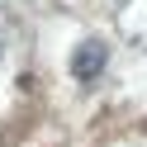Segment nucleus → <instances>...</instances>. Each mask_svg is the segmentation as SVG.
<instances>
[{
    "label": "nucleus",
    "mask_w": 147,
    "mask_h": 147,
    "mask_svg": "<svg viewBox=\"0 0 147 147\" xmlns=\"http://www.w3.org/2000/svg\"><path fill=\"white\" fill-rule=\"evenodd\" d=\"M105 62H109V48L100 38H86L76 52H71V76L76 81H95L100 71H105Z\"/></svg>",
    "instance_id": "1"
}]
</instances>
